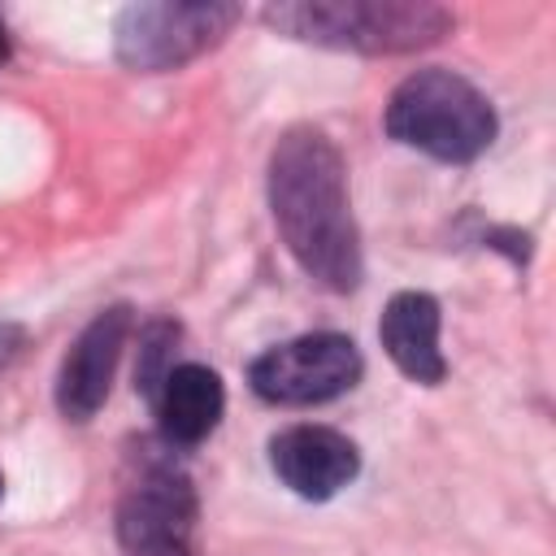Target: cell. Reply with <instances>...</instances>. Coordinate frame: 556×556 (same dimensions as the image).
<instances>
[{"label":"cell","mask_w":556,"mask_h":556,"mask_svg":"<svg viewBox=\"0 0 556 556\" xmlns=\"http://www.w3.org/2000/svg\"><path fill=\"white\" fill-rule=\"evenodd\" d=\"M261 17L287 39L365 56L421 52L456 26L452 9L430 0H291L265 4Z\"/></svg>","instance_id":"cell-2"},{"label":"cell","mask_w":556,"mask_h":556,"mask_svg":"<svg viewBox=\"0 0 556 556\" xmlns=\"http://www.w3.org/2000/svg\"><path fill=\"white\" fill-rule=\"evenodd\" d=\"M382 126L404 148H417L443 165H469L495 143L500 117L469 78L443 65H426L391 91Z\"/></svg>","instance_id":"cell-3"},{"label":"cell","mask_w":556,"mask_h":556,"mask_svg":"<svg viewBox=\"0 0 556 556\" xmlns=\"http://www.w3.org/2000/svg\"><path fill=\"white\" fill-rule=\"evenodd\" d=\"M135 473L126 478L113 513L122 556H195L200 500L191 473L174 460V447H152L130 456Z\"/></svg>","instance_id":"cell-4"},{"label":"cell","mask_w":556,"mask_h":556,"mask_svg":"<svg viewBox=\"0 0 556 556\" xmlns=\"http://www.w3.org/2000/svg\"><path fill=\"white\" fill-rule=\"evenodd\" d=\"M178 321H169V317H156V321H148L143 326V334H139V365H135V391L152 404V395H156V387L165 382V374L174 369V343H178Z\"/></svg>","instance_id":"cell-11"},{"label":"cell","mask_w":556,"mask_h":556,"mask_svg":"<svg viewBox=\"0 0 556 556\" xmlns=\"http://www.w3.org/2000/svg\"><path fill=\"white\" fill-rule=\"evenodd\" d=\"M365 374L361 348L339 330L295 334L287 343L265 348L248 365V387L265 404L282 408H313L326 400L348 395Z\"/></svg>","instance_id":"cell-6"},{"label":"cell","mask_w":556,"mask_h":556,"mask_svg":"<svg viewBox=\"0 0 556 556\" xmlns=\"http://www.w3.org/2000/svg\"><path fill=\"white\" fill-rule=\"evenodd\" d=\"M152 413H156L161 439L169 447H195L217 430V421L226 413V387H222L217 369H208L200 361L174 365L152 395Z\"/></svg>","instance_id":"cell-10"},{"label":"cell","mask_w":556,"mask_h":556,"mask_svg":"<svg viewBox=\"0 0 556 556\" xmlns=\"http://www.w3.org/2000/svg\"><path fill=\"white\" fill-rule=\"evenodd\" d=\"M269 213L295 265L326 291L348 295L365 278L361 230L348 200V165L317 126H291L269 152Z\"/></svg>","instance_id":"cell-1"},{"label":"cell","mask_w":556,"mask_h":556,"mask_svg":"<svg viewBox=\"0 0 556 556\" xmlns=\"http://www.w3.org/2000/svg\"><path fill=\"white\" fill-rule=\"evenodd\" d=\"M9 52H13V48H9V30H4V22H0V61H9Z\"/></svg>","instance_id":"cell-12"},{"label":"cell","mask_w":556,"mask_h":556,"mask_svg":"<svg viewBox=\"0 0 556 556\" xmlns=\"http://www.w3.org/2000/svg\"><path fill=\"white\" fill-rule=\"evenodd\" d=\"M126 334H130V304H109L78 330V339L70 343L56 369V408L65 421H91L100 413V404L109 400Z\"/></svg>","instance_id":"cell-7"},{"label":"cell","mask_w":556,"mask_h":556,"mask_svg":"<svg viewBox=\"0 0 556 556\" xmlns=\"http://www.w3.org/2000/svg\"><path fill=\"white\" fill-rule=\"evenodd\" d=\"M439 326H443V308L430 291H395L382 308V321H378L382 352L391 356V365L404 378H413L421 387H439L447 378Z\"/></svg>","instance_id":"cell-9"},{"label":"cell","mask_w":556,"mask_h":556,"mask_svg":"<svg viewBox=\"0 0 556 556\" xmlns=\"http://www.w3.org/2000/svg\"><path fill=\"white\" fill-rule=\"evenodd\" d=\"M243 22L230 0H143L113 22V56L135 74H169L213 52Z\"/></svg>","instance_id":"cell-5"},{"label":"cell","mask_w":556,"mask_h":556,"mask_svg":"<svg viewBox=\"0 0 556 556\" xmlns=\"http://www.w3.org/2000/svg\"><path fill=\"white\" fill-rule=\"evenodd\" d=\"M0 495H4V478H0Z\"/></svg>","instance_id":"cell-13"},{"label":"cell","mask_w":556,"mask_h":556,"mask_svg":"<svg viewBox=\"0 0 556 556\" xmlns=\"http://www.w3.org/2000/svg\"><path fill=\"white\" fill-rule=\"evenodd\" d=\"M269 465L291 495L321 504V500H334L361 473V452L348 434L304 421L269 439Z\"/></svg>","instance_id":"cell-8"}]
</instances>
